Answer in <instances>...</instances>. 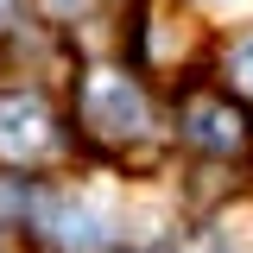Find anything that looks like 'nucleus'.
Masks as SVG:
<instances>
[{
	"instance_id": "2",
	"label": "nucleus",
	"mask_w": 253,
	"mask_h": 253,
	"mask_svg": "<svg viewBox=\"0 0 253 253\" xmlns=\"http://www.w3.org/2000/svg\"><path fill=\"white\" fill-rule=\"evenodd\" d=\"M51 146V114L38 95H6L0 101V152L6 158H32Z\"/></svg>"
},
{
	"instance_id": "7",
	"label": "nucleus",
	"mask_w": 253,
	"mask_h": 253,
	"mask_svg": "<svg viewBox=\"0 0 253 253\" xmlns=\"http://www.w3.org/2000/svg\"><path fill=\"white\" fill-rule=\"evenodd\" d=\"M209 6H247V0H209Z\"/></svg>"
},
{
	"instance_id": "5",
	"label": "nucleus",
	"mask_w": 253,
	"mask_h": 253,
	"mask_svg": "<svg viewBox=\"0 0 253 253\" xmlns=\"http://www.w3.org/2000/svg\"><path fill=\"white\" fill-rule=\"evenodd\" d=\"M228 76H234V89H241V95H253V32L228 51Z\"/></svg>"
},
{
	"instance_id": "1",
	"label": "nucleus",
	"mask_w": 253,
	"mask_h": 253,
	"mask_svg": "<svg viewBox=\"0 0 253 253\" xmlns=\"http://www.w3.org/2000/svg\"><path fill=\"white\" fill-rule=\"evenodd\" d=\"M83 121L108 139H133V133H146V95L121 70H95L83 83Z\"/></svg>"
},
{
	"instance_id": "6",
	"label": "nucleus",
	"mask_w": 253,
	"mask_h": 253,
	"mask_svg": "<svg viewBox=\"0 0 253 253\" xmlns=\"http://www.w3.org/2000/svg\"><path fill=\"white\" fill-rule=\"evenodd\" d=\"M44 6H51V13H57V19H70V13H83V6H89V0H44Z\"/></svg>"
},
{
	"instance_id": "3",
	"label": "nucleus",
	"mask_w": 253,
	"mask_h": 253,
	"mask_svg": "<svg viewBox=\"0 0 253 253\" xmlns=\"http://www.w3.org/2000/svg\"><path fill=\"white\" fill-rule=\"evenodd\" d=\"M57 228H63V247H76V253H95L108 234H114V221H108L101 203H70Z\"/></svg>"
},
{
	"instance_id": "4",
	"label": "nucleus",
	"mask_w": 253,
	"mask_h": 253,
	"mask_svg": "<svg viewBox=\"0 0 253 253\" xmlns=\"http://www.w3.org/2000/svg\"><path fill=\"white\" fill-rule=\"evenodd\" d=\"M196 133L209 139V146H234L241 133H234V114H221V108H196Z\"/></svg>"
},
{
	"instance_id": "8",
	"label": "nucleus",
	"mask_w": 253,
	"mask_h": 253,
	"mask_svg": "<svg viewBox=\"0 0 253 253\" xmlns=\"http://www.w3.org/2000/svg\"><path fill=\"white\" fill-rule=\"evenodd\" d=\"M6 6H13V0H0V13H6Z\"/></svg>"
}]
</instances>
